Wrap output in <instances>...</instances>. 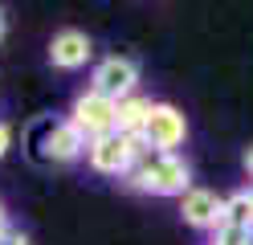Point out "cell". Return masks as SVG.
Listing matches in <instances>:
<instances>
[{
	"mask_svg": "<svg viewBox=\"0 0 253 245\" xmlns=\"http://www.w3.org/2000/svg\"><path fill=\"white\" fill-rule=\"evenodd\" d=\"M220 212H225V196H216L212 188H188L184 196H180V217H184V225H192V229H200V233H216L220 229Z\"/></svg>",
	"mask_w": 253,
	"mask_h": 245,
	"instance_id": "8992f818",
	"label": "cell"
},
{
	"mask_svg": "<svg viewBox=\"0 0 253 245\" xmlns=\"http://www.w3.org/2000/svg\"><path fill=\"white\" fill-rule=\"evenodd\" d=\"M184 139H188L184 110L171 106V102H151L147 123L139 131V143H143L147 151H176V147H184Z\"/></svg>",
	"mask_w": 253,
	"mask_h": 245,
	"instance_id": "3957f363",
	"label": "cell"
},
{
	"mask_svg": "<svg viewBox=\"0 0 253 245\" xmlns=\"http://www.w3.org/2000/svg\"><path fill=\"white\" fill-rule=\"evenodd\" d=\"M45 159H53V163H74V159H82L86 155V139L78 135V127L70 119H49L45 123Z\"/></svg>",
	"mask_w": 253,
	"mask_h": 245,
	"instance_id": "ba28073f",
	"label": "cell"
},
{
	"mask_svg": "<svg viewBox=\"0 0 253 245\" xmlns=\"http://www.w3.org/2000/svg\"><path fill=\"white\" fill-rule=\"evenodd\" d=\"M4 33H8V21H4V12H0V41H4Z\"/></svg>",
	"mask_w": 253,
	"mask_h": 245,
	"instance_id": "2e32d148",
	"label": "cell"
},
{
	"mask_svg": "<svg viewBox=\"0 0 253 245\" xmlns=\"http://www.w3.org/2000/svg\"><path fill=\"white\" fill-rule=\"evenodd\" d=\"M216 233H245L253 237V204H249V188H237L225 196V212H220V229Z\"/></svg>",
	"mask_w": 253,
	"mask_h": 245,
	"instance_id": "9c48e42d",
	"label": "cell"
},
{
	"mask_svg": "<svg viewBox=\"0 0 253 245\" xmlns=\"http://www.w3.org/2000/svg\"><path fill=\"white\" fill-rule=\"evenodd\" d=\"M209 245H253V237H245V233H212Z\"/></svg>",
	"mask_w": 253,
	"mask_h": 245,
	"instance_id": "8fae6325",
	"label": "cell"
},
{
	"mask_svg": "<svg viewBox=\"0 0 253 245\" xmlns=\"http://www.w3.org/2000/svg\"><path fill=\"white\" fill-rule=\"evenodd\" d=\"M126 184L143 196H184L192 188V168L180 151H139L135 168L126 172Z\"/></svg>",
	"mask_w": 253,
	"mask_h": 245,
	"instance_id": "6da1fadb",
	"label": "cell"
},
{
	"mask_svg": "<svg viewBox=\"0 0 253 245\" xmlns=\"http://www.w3.org/2000/svg\"><path fill=\"white\" fill-rule=\"evenodd\" d=\"M90 90L110 98V102H123L139 90V61L135 57H123V53H110L90 70Z\"/></svg>",
	"mask_w": 253,
	"mask_h": 245,
	"instance_id": "277c9868",
	"label": "cell"
},
{
	"mask_svg": "<svg viewBox=\"0 0 253 245\" xmlns=\"http://www.w3.org/2000/svg\"><path fill=\"white\" fill-rule=\"evenodd\" d=\"M94 57V41L82 29H57L49 41V65L53 70H82Z\"/></svg>",
	"mask_w": 253,
	"mask_h": 245,
	"instance_id": "52a82bcc",
	"label": "cell"
},
{
	"mask_svg": "<svg viewBox=\"0 0 253 245\" xmlns=\"http://www.w3.org/2000/svg\"><path fill=\"white\" fill-rule=\"evenodd\" d=\"M8 147H12V127H8L4 119H0V159L8 155Z\"/></svg>",
	"mask_w": 253,
	"mask_h": 245,
	"instance_id": "4fadbf2b",
	"label": "cell"
},
{
	"mask_svg": "<svg viewBox=\"0 0 253 245\" xmlns=\"http://www.w3.org/2000/svg\"><path fill=\"white\" fill-rule=\"evenodd\" d=\"M0 245H33V241H29V233H21V229H12V225H8V233L0 237Z\"/></svg>",
	"mask_w": 253,
	"mask_h": 245,
	"instance_id": "7c38bea8",
	"label": "cell"
},
{
	"mask_svg": "<svg viewBox=\"0 0 253 245\" xmlns=\"http://www.w3.org/2000/svg\"><path fill=\"white\" fill-rule=\"evenodd\" d=\"M147 110H151V98H143V94L123 98V102H119V114H115V131H119V135L139 139V131H143V123H147Z\"/></svg>",
	"mask_w": 253,
	"mask_h": 245,
	"instance_id": "30bf717a",
	"label": "cell"
},
{
	"mask_svg": "<svg viewBox=\"0 0 253 245\" xmlns=\"http://www.w3.org/2000/svg\"><path fill=\"white\" fill-rule=\"evenodd\" d=\"M249 204H253V184H249Z\"/></svg>",
	"mask_w": 253,
	"mask_h": 245,
	"instance_id": "e0dca14e",
	"label": "cell"
},
{
	"mask_svg": "<svg viewBox=\"0 0 253 245\" xmlns=\"http://www.w3.org/2000/svg\"><path fill=\"white\" fill-rule=\"evenodd\" d=\"M8 233V212H4V204H0V237Z\"/></svg>",
	"mask_w": 253,
	"mask_h": 245,
	"instance_id": "9a60e30c",
	"label": "cell"
},
{
	"mask_svg": "<svg viewBox=\"0 0 253 245\" xmlns=\"http://www.w3.org/2000/svg\"><path fill=\"white\" fill-rule=\"evenodd\" d=\"M241 163H245V176H249V180H253V143H249V147H245V155H241Z\"/></svg>",
	"mask_w": 253,
	"mask_h": 245,
	"instance_id": "5bb4252c",
	"label": "cell"
},
{
	"mask_svg": "<svg viewBox=\"0 0 253 245\" xmlns=\"http://www.w3.org/2000/svg\"><path fill=\"white\" fill-rule=\"evenodd\" d=\"M115 114H119V102H110V98L94 94V90L86 86L82 94L74 98V106H70L66 119L78 127V135L90 143V139H102V135H110V131H115Z\"/></svg>",
	"mask_w": 253,
	"mask_h": 245,
	"instance_id": "5b68a950",
	"label": "cell"
},
{
	"mask_svg": "<svg viewBox=\"0 0 253 245\" xmlns=\"http://www.w3.org/2000/svg\"><path fill=\"white\" fill-rule=\"evenodd\" d=\"M139 151H143V143H139V139L110 131V135L86 143V163H90L98 176H123V180H126V172L135 168Z\"/></svg>",
	"mask_w": 253,
	"mask_h": 245,
	"instance_id": "7a4b0ae2",
	"label": "cell"
}]
</instances>
